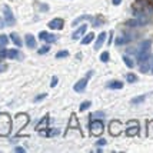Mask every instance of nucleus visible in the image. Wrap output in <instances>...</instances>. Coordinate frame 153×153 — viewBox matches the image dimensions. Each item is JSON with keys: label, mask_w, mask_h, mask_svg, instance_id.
<instances>
[{"label": "nucleus", "mask_w": 153, "mask_h": 153, "mask_svg": "<svg viewBox=\"0 0 153 153\" xmlns=\"http://www.w3.org/2000/svg\"><path fill=\"white\" fill-rule=\"evenodd\" d=\"M133 14L134 16H152L153 14V6L147 0H136L133 4Z\"/></svg>", "instance_id": "1"}, {"label": "nucleus", "mask_w": 153, "mask_h": 153, "mask_svg": "<svg viewBox=\"0 0 153 153\" xmlns=\"http://www.w3.org/2000/svg\"><path fill=\"white\" fill-rule=\"evenodd\" d=\"M150 46H152V40H143L139 45V49L136 52V60L137 65H140L142 62H145L150 57Z\"/></svg>", "instance_id": "2"}, {"label": "nucleus", "mask_w": 153, "mask_h": 153, "mask_svg": "<svg viewBox=\"0 0 153 153\" xmlns=\"http://www.w3.org/2000/svg\"><path fill=\"white\" fill-rule=\"evenodd\" d=\"M12 130V122H10V116L7 113L0 114V134L6 136L10 133Z\"/></svg>", "instance_id": "3"}, {"label": "nucleus", "mask_w": 153, "mask_h": 153, "mask_svg": "<svg viewBox=\"0 0 153 153\" xmlns=\"http://www.w3.org/2000/svg\"><path fill=\"white\" fill-rule=\"evenodd\" d=\"M150 16H145V14H142V16H134V19H130V20H126L125 22V25L129 27H139V26H145L147 25L150 19H149Z\"/></svg>", "instance_id": "4"}, {"label": "nucleus", "mask_w": 153, "mask_h": 153, "mask_svg": "<svg viewBox=\"0 0 153 153\" xmlns=\"http://www.w3.org/2000/svg\"><path fill=\"white\" fill-rule=\"evenodd\" d=\"M93 74V72L90 70V72H87L86 77H83V79H80L76 85H74V92H77V93H82V92H85V89H86V85H87V80H89V77Z\"/></svg>", "instance_id": "5"}, {"label": "nucleus", "mask_w": 153, "mask_h": 153, "mask_svg": "<svg viewBox=\"0 0 153 153\" xmlns=\"http://www.w3.org/2000/svg\"><path fill=\"white\" fill-rule=\"evenodd\" d=\"M89 129H90V132L93 134H100L103 132V122H100V120H92L89 123Z\"/></svg>", "instance_id": "6"}, {"label": "nucleus", "mask_w": 153, "mask_h": 153, "mask_svg": "<svg viewBox=\"0 0 153 153\" xmlns=\"http://www.w3.org/2000/svg\"><path fill=\"white\" fill-rule=\"evenodd\" d=\"M3 13H4V23H6L7 26H13L14 23H16V20H14V16L12 13V10H10V7L3 6Z\"/></svg>", "instance_id": "7"}, {"label": "nucleus", "mask_w": 153, "mask_h": 153, "mask_svg": "<svg viewBox=\"0 0 153 153\" xmlns=\"http://www.w3.org/2000/svg\"><path fill=\"white\" fill-rule=\"evenodd\" d=\"M39 39L40 40H45V42H47V43H53V42H56V40H57V36H56V34L47 33V32H40V33H39Z\"/></svg>", "instance_id": "8"}, {"label": "nucleus", "mask_w": 153, "mask_h": 153, "mask_svg": "<svg viewBox=\"0 0 153 153\" xmlns=\"http://www.w3.org/2000/svg\"><path fill=\"white\" fill-rule=\"evenodd\" d=\"M126 133H127V136H134V134L139 133V125H137V122H133V123H129L127 125Z\"/></svg>", "instance_id": "9"}, {"label": "nucleus", "mask_w": 153, "mask_h": 153, "mask_svg": "<svg viewBox=\"0 0 153 153\" xmlns=\"http://www.w3.org/2000/svg\"><path fill=\"white\" fill-rule=\"evenodd\" d=\"M132 39H133V36L132 34H120V36H117L116 37V45H125V43H129V42H132Z\"/></svg>", "instance_id": "10"}, {"label": "nucleus", "mask_w": 153, "mask_h": 153, "mask_svg": "<svg viewBox=\"0 0 153 153\" xmlns=\"http://www.w3.org/2000/svg\"><path fill=\"white\" fill-rule=\"evenodd\" d=\"M63 25H65L63 19H59V17L49 22V27H50V29H57V30H60V29H63Z\"/></svg>", "instance_id": "11"}, {"label": "nucleus", "mask_w": 153, "mask_h": 153, "mask_svg": "<svg viewBox=\"0 0 153 153\" xmlns=\"http://www.w3.org/2000/svg\"><path fill=\"white\" fill-rule=\"evenodd\" d=\"M120 129H122V123L120 122H117V120H113L112 123H110V133L112 134H119Z\"/></svg>", "instance_id": "12"}, {"label": "nucleus", "mask_w": 153, "mask_h": 153, "mask_svg": "<svg viewBox=\"0 0 153 153\" xmlns=\"http://www.w3.org/2000/svg\"><path fill=\"white\" fill-rule=\"evenodd\" d=\"M86 30H87V26H86V25H82V26H80L79 29H77V30H76V32L72 34L73 40H79V37H82L83 34L86 33Z\"/></svg>", "instance_id": "13"}, {"label": "nucleus", "mask_w": 153, "mask_h": 153, "mask_svg": "<svg viewBox=\"0 0 153 153\" xmlns=\"http://www.w3.org/2000/svg\"><path fill=\"white\" fill-rule=\"evenodd\" d=\"M25 40H26V46L29 47V49H34L36 47V39H34L33 34H26V37H25Z\"/></svg>", "instance_id": "14"}, {"label": "nucleus", "mask_w": 153, "mask_h": 153, "mask_svg": "<svg viewBox=\"0 0 153 153\" xmlns=\"http://www.w3.org/2000/svg\"><path fill=\"white\" fill-rule=\"evenodd\" d=\"M105 40H106V33H105V32H102V33L97 36V40H96V43H94V49H96V50H99L100 47H102V45L105 43Z\"/></svg>", "instance_id": "15"}, {"label": "nucleus", "mask_w": 153, "mask_h": 153, "mask_svg": "<svg viewBox=\"0 0 153 153\" xmlns=\"http://www.w3.org/2000/svg\"><path fill=\"white\" fill-rule=\"evenodd\" d=\"M7 57L9 59H22L23 56L20 54L17 49H10V50H7Z\"/></svg>", "instance_id": "16"}, {"label": "nucleus", "mask_w": 153, "mask_h": 153, "mask_svg": "<svg viewBox=\"0 0 153 153\" xmlns=\"http://www.w3.org/2000/svg\"><path fill=\"white\" fill-rule=\"evenodd\" d=\"M139 66H140V72H142V73L150 72V60L147 59V60H145V62H142Z\"/></svg>", "instance_id": "17"}, {"label": "nucleus", "mask_w": 153, "mask_h": 153, "mask_svg": "<svg viewBox=\"0 0 153 153\" xmlns=\"http://www.w3.org/2000/svg\"><path fill=\"white\" fill-rule=\"evenodd\" d=\"M107 87H109V89H122V87H123V83L119 82V80H113V82H109V83H107Z\"/></svg>", "instance_id": "18"}, {"label": "nucleus", "mask_w": 153, "mask_h": 153, "mask_svg": "<svg viewBox=\"0 0 153 153\" xmlns=\"http://www.w3.org/2000/svg\"><path fill=\"white\" fill-rule=\"evenodd\" d=\"M10 39H12V42H13L17 47L22 46V40H20V37H19V34L17 33H10Z\"/></svg>", "instance_id": "19"}, {"label": "nucleus", "mask_w": 153, "mask_h": 153, "mask_svg": "<svg viewBox=\"0 0 153 153\" xmlns=\"http://www.w3.org/2000/svg\"><path fill=\"white\" fill-rule=\"evenodd\" d=\"M123 62H125V65H126V66L129 67V69H132V67H134V62H133L132 59H130L129 56H126V54L123 56Z\"/></svg>", "instance_id": "20"}, {"label": "nucleus", "mask_w": 153, "mask_h": 153, "mask_svg": "<svg viewBox=\"0 0 153 153\" xmlns=\"http://www.w3.org/2000/svg\"><path fill=\"white\" fill-rule=\"evenodd\" d=\"M82 20H93V17L92 16H87V14H85V16H80L79 19H76V20H73V26H77L79 25V22H82Z\"/></svg>", "instance_id": "21"}, {"label": "nucleus", "mask_w": 153, "mask_h": 153, "mask_svg": "<svg viewBox=\"0 0 153 153\" xmlns=\"http://www.w3.org/2000/svg\"><path fill=\"white\" fill-rule=\"evenodd\" d=\"M94 39V34L93 33H89V34H86L85 37H83V40H82V45H89L92 40Z\"/></svg>", "instance_id": "22"}, {"label": "nucleus", "mask_w": 153, "mask_h": 153, "mask_svg": "<svg viewBox=\"0 0 153 153\" xmlns=\"http://www.w3.org/2000/svg\"><path fill=\"white\" fill-rule=\"evenodd\" d=\"M147 96L146 94H142V96H139V97H134V99H132V105H139V103H142V102H145V99H146Z\"/></svg>", "instance_id": "23"}, {"label": "nucleus", "mask_w": 153, "mask_h": 153, "mask_svg": "<svg viewBox=\"0 0 153 153\" xmlns=\"http://www.w3.org/2000/svg\"><path fill=\"white\" fill-rule=\"evenodd\" d=\"M9 43V37H7L6 34H1L0 36V47H4Z\"/></svg>", "instance_id": "24"}, {"label": "nucleus", "mask_w": 153, "mask_h": 153, "mask_svg": "<svg viewBox=\"0 0 153 153\" xmlns=\"http://www.w3.org/2000/svg\"><path fill=\"white\" fill-rule=\"evenodd\" d=\"M126 80L129 82V83H134V82L137 80V77H136V74H133V73H127L126 74Z\"/></svg>", "instance_id": "25"}, {"label": "nucleus", "mask_w": 153, "mask_h": 153, "mask_svg": "<svg viewBox=\"0 0 153 153\" xmlns=\"http://www.w3.org/2000/svg\"><path fill=\"white\" fill-rule=\"evenodd\" d=\"M67 56H69L67 50H60L59 53H56V59H63V57H67Z\"/></svg>", "instance_id": "26"}, {"label": "nucleus", "mask_w": 153, "mask_h": 153, "mask_svg": "<svg viewBox=\"0 0 153 153\" xmlns=\"http://www.w3.org/2000/svg\"><path fill=\"white\" fill-rule=\"evenodd\" d=\"M109 52H103V53L100 54V60L103 62V63H106V62H109Z\"/></svg>", "instance_id": "27"}, {"label": "nucleus", "mask_w": 153, "mask_h": 153, "mask_svg": "<svg viewBox=\"0 0 153 153\" xmlns=\"http://www.w3.org/2000/svg\"><path fill=\"white\" fill-rule=\"evenodd\" d=\"M90 106H92L90 102H83V103L80 105V110H86V109H89Z\"/></svg>", "instance_id": "28"}, {"label": "nucleus", "mask_w": 153, "mask_h": 153, "mask_svg": "<svg viewBox=\"0 0 153 153\" xmlns=\"http://www.w3.org/2000/svg\"><path fill=\"white\" fill-rule=\"evenodd\" d=\"M49 133H46V136H56V134H59V129H52V130H47Z\"/></svg>", "instance_id": "29"}, {"label": "nucleus", "mask_w": 153, "mask_h": 153, "mask_svg": "<svg viewBox=\"0 0 153 153\" xmlns=\"http://www.w3.org/2000/svg\"><path fill=\"white\" fill-rule=\"evenodd\" d=\"M97 117H100V119L105 117V113H103V112H96V113L92 114V119H97Z\"/></svg>", "instance_id": "30"}, {"label": "nucleus", "mask_w": 153, "mask_h": 153, "mask_svg": "<svg viewBox=\"0 0 153 153\" xmlns=\"http://www.w3.org/2000/svg\"><path fill=\"white\" fill-rule=\"evenodd\" d=\"M7 57V50L6 49H0V59H6Z\"/></svg>", "instance_id": "31"}, {"label": "nucleus", "mask_w": 153, "mask_h": 153, "mask_svg": "<svg viewBox=\"0 0 153 153\" xmlns=\"http://www.w3.org/2000/svg\"><path fill=\"white\" fill-rule=\"evenodd\" d=\"M49 52V46H43V47H40L39 49V54H45Z\"/></svg>", "instance_id": "32"}, {"label": "nucleus", "mask_w": 153, "mask_h": 153, "mask_svg": "<svg viewBox=\"0 0 153 153\" xmlns=\"http://www.w3.org/2000/svg\"><path fill=\"white\" fill-rule=\"evenodd\" d=\"M92 22H93V26H96V27H97V26H100V25L103 23L100 17H97V19H93V20H92Z\"/></svg>", "instance_id": "33"}, {"label": "nucleus", "mask_w": 153, "mask_h": 153, "mask_svg": "<svg viewBox=\"0 0 153 153\" xmlns=\"http://www.w3.org/2000/svg\"><path fill=\"white\" fill-rule=\"evenodd\" d=\"M46 96H47L46 93H43V94H39V96H36V97H34V102H40V100H43V99H45Z\"/></svg>", "instance_id": "34"}, {"label": "nucleus", "mask_w": 153, "mask_h": 153, "mask_svg": "<svg viewBox=\"0 0 153 153\" xmlns=\"http://www.w3.org/2000/svg\"><path fill=\"white\" fill-rule=\"evenodd\" d=\"M96 145H97V146H105V145H106V139H99L96 142Z\"/></svg>", "instance_id": "35"}, {"label": "nucleus", "mask_w": 153, "mask_h": 153, "mask_svg": "<svg viewBox=\"0 0 153 153\" xmlns=\"http://www.w3.org/2000/svg\"><path fill=\"white\" fill-rule=\"evenodd\" d=\"M6 70H7L6 63H0V73H1V72H6Z\"/></svg>", "instance_id": "36"}, {"label": "nucleus", "mask_w": 153, "mask_h": 153, "mask_svg": "<svg viewBox=\"0 0 153 153\" xmlns=\"http://www.w3.org/2000/svg\"><path fill=\"white\" fill-rule=\"evenodd\" d=\"M126 52H127V53H130V54H133V53H136V52H137V49H136V47H129Z\"/></svg>", "instance_id": "37"}, {"label": "nucleus", "mask_w": 153, "mask_h": 153, "mask_svg": "<svg viewBox=\"0 0 153 153\" xmlns=\"http://www.w3.org/2000/svg\"><path fill=\"white\" fill-rule=\"evenodd\" d=\"M56 85H57V77H53V79H52V83H50V86L54 87Z\"/></svg>", "instance_id": "38"}, {"label": "nucleus", "mask_w": 153, "mask_h": 153, "mask_svg": "<svg viewBox=\"0 0 153 153\" xmlns=\"http://www.w3.org/2000/svg\"><path fill=\"white\" fill-rule=\"evenodd\" d=\"M14 152H25V149H23V147H20V146H17L16 149H14Z\"/></svg>", "instance_id": "39"}, {"label": "nucleus", "mask_w": 153, "mask_h": 153, "mask_svg": "<svg viewBox=\"0 0 153 153\" xmlns=\"http://www.w3.org/2000/svg\"><path fill=\"white\" fill-rule=\"evenodd\" d=\"M112 1H113L114 6H117V4H120V3H122V0H112Z\"/></svg>", "instance_id": "40"}, {"label": "nucleus", "mask_w": 153, "mask_h": 153, "mask_svg": "<svg viewBox=\"0 0 153 153\" xmlns=\"http://www.w3.org/2000/svg\"><path fill=\"white\" fill-rule=\"evenodd\" d=\"M3 26H4V22H3V20L0 19V29H3Z\"/></svg>", "instance_id": "41"}, {"label": "nucleus", "mask_w": 153, "mask_h": 153, "mask_svg": "<svg viewBox=\"0 0 153 153\" xmlns=\"http://www.w3.org/2000/svg\"><path fill=\"white\" fill-rule=\"evenodd\" d=\"M150 65H152V67H150V72L153 73V56H152V60H150Z\"/></svg>", "instance_id": "42"}]
</instances>
